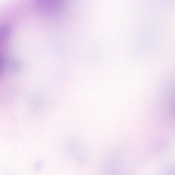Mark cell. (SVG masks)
<instances>
[]
</instances>
